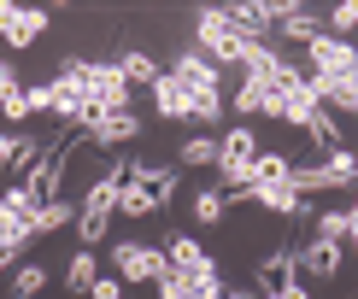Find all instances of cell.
Instances as JSON below:
<instances>
[{
  "label": "cell",
  "mask_w": 358,
  "mask_h": 299,
  "mask_svg": "<svg viewBox=\"0 0 358 299\" xmlns=\"http://www.w3.org/2000/svg\"><path fill=\"white\" fill-rule=\"evenodd\" d=\"M247 48H252V41L229 24L223 6H200V18H194V53H206L212 65H241Z\"/></svg>",
  "instance_id": "6da1fadb"
},
{
  "label": "cell",
  "mask_w": 358,
  "mask_h": 299,
  "mask_svg": "<svg viewBox=\"0 0 358 299\" xmlns=\"http://www.w3.org/2000/svg\"><path fill=\"white\" fill-rule=\"evenodd\" d=\"M252 159H259V136H252V124H235L217 136V182L223 194H241L252 182Z\"/></svg>",
  "instance_id": "7a4b0ae2"
},
{
  "label": "cell",
  "mask_w": 358,
  "mask_h": 299,
  "mask_svg": "<svg viewBox=\"0 0 358 299\" xmlns=\"http://www.w3.org/2000/svg\"><path fill=\"white\" fill-rule=\"evenodd\" d=\"M288 182L300 188L306 200H311V194H329V188H358V153H352V147H335L323 164H294Z\"/></svg>",
  "instance_id": "3957f363"
},
{
  "label": "cell",
  "mask_w": 358,
  "mask_h": 299,
  "mask_svg": "<svg viewBox=\"0 0 358 299\" xmlns=\"http://www.w3.org/2000/svg\"><path fill=\"white\" fill-rule=\"evenodd\" d=\"M48 94H53V117L65 129H77V117L88 106V59H59V71L48 77Z\"/></svg>",
  "instance_id": "277c9868"
},
{
  "label": "cell",
  "mask_w": 358,
  "mask_h": 299,
  "mask_svg": "<svg viewBox=\"0 0 358 299\" xmlns=\"http://www.w3.org/2000/svg\"><path fill=\"white\" fill-rule=\"evenodd\" d=\"M229 200H252V205H264V212H276V217H317V205H311L294 182H247L241 194H229Z\"/></svg>",
  "instance_id": "5b68a950"
},
{
  "label": "cell",
  "mask_w": 358,
  "mask_h": 299,
  "mask_svg": "<svg viewBox=\"0 0 358 299\" xmlns=\"http://www.w3.org/2000/svg\"><path fill=\"white\" fill-rule=\"evenodd\" d=\"M129 182L153 200V212H165L176 200V188H182V170L176 164H153V159H129Z\"/></svg>",
  "instance_id": "8992f818"
},
{
  "label": "cell",
  "mask_w": 358,
  "mask_h": 299,
  "mask_svg": "<svg viewBox=\"0 0 358 299\" xmlns=\"http://www.w3.org/2000/svg\"><path fill=\"white\" fill-rule=\"evenodd\" d=\"M306 59H311L306 71H317V77H358V48L341 41V36H329V29L306 48Z\"/></svg>",
  "instance_id": "52a82bcc"
},
{
  "label": "cell",
  "mask_w": 358,
  "mask_h": 299,
  "mask_svg": "<svg viewBox=\"0 0 358 299\" xmlns=\"http://www.w3.org/2000/svg\"><path fill=\"white\" fill-rule=\"evenodd\" d=\"M112 270H117V282H153L159 270H165V252L159 247H147V241H117L112 247Z\"/></svg>",
  "instance_id": "ba28073f"
},
{
  "label": "cell",
  "mask_w": 358,
  "mask_h": 299,
  "mask_svg": "<svg viewBox=\"0 0 358 299\" xmlns=\"http://www.w3.org/2000/svg\"><path fill=\"white\" fill-rule=\"evenodd\" d=\"M41 29H48V6H12V0H0V41L6 48H36Z\"/></svg>",
  "instance_id": "9c48e42d"
},
{
  "label": "cell",
  "mask_w": 358,
  "mask_h": 299,
  "mask_svg": "<svg viewBox=\"0 0 358 299\" xmlns=\"http://www.w3.org/2000/svg\"><path fill=\"white\" fill-rule=\"evenodd\" d=\"M252 282H259L252 293H264V299H282V293L294 288V282H300V264H294V252H288V247H271V252L259 258V276H252Z\"/></svg>",
  "instance_id": "30bf717a"
},
{
  "label": "cell",
  "mask_w": 358,
  "mask_h": 299,
  "mask_svg": "<svg viewBox=\"0 0 358 299\" xmlns=\"http://www.w3.org/2000/svg\"><path fill=\"white\" fill-rule=\"evenodd\" d=\"M18 188L36 200V212H41V205H53V200H65V194H59V188H65V153H41V164L24 176Z\"/></svg>",
  "instance_id": "8fae6325"
},
{
  "label": "cell",
  "mask_w": 358,
  "mask_h": 299,
  "mask_svg": "<svg viewBox=\"0 0 358 299\" xmlns=\"http://www.w3.org/2000/svg\"><path fill=\"white\" fill-rule=\"evenodd\" d=\"M88 100L106 106V112H129V82H124V71H117V65H94V59H88Z\"/></svg>",
  "instance_id": "7c38bea8"
},
{
  "label": "cell",
  "mask_w": 358,
  "mask_h": 299,
  "mask_svg": "<svg viewBox=\"0 0 358 299\" xmlns=\"http://www.w3.org/2000/svg\"><path fill=\"white\" fill-rule=\"evenodd\" d=\"M171 77L176 82H182L188 88V94H217V88H223V71L212 65V59H206V53H182V59H176V65H171Z\"/></svg>",
  "instance_id": "4fadbf2b"
},
{
  "label": "cell",
  "mask_w": 358,
  "mask_h": 299,
  "mask_svg": "<svg viewBox=\"0 0 358 299\" xmlns=\"http://www.w3.org/2000/svg\"><path fill=\"white\" fill-rule=\"evenodd\" d=\"M341 258H347V247H329V241H317V235L294 252L300 276H311V282H335V276H341Z\"/></svg>",
  "instance_id": "5bb4252c"
},
{
  "label": "cell",
  "mask_w": 358,
  "mask_h": 299,
  "mask_svg": "<svg viewBox=\"0 0 358 299\" xmlns=\"http://www.w3.org/2000/svg\"><path fill=\"white\" fill-rule=\"evenodd\" d=\"M147 94H153V112H159V117H171V124H188V106H194V94H188V88L171 77V71H159V82L147 88Z\"/></svg>",
  "instance_id": "9a60e30c"
},
{
  "label": "cell",
  "mask_w": 358,
  "mask_h": 299,
  "mask_svg": "<svg viewBox=\"0 0 358 299\" xmlns=\"http://www.w3.org/2000/svg\"><path fill=\"white\" fill-rule=\"evenodd\" d=\"M165 264H171V270H182V276H194V270L212 264V252L194 241V235H171V241H165Z\"/></svg>",
  "instance_id": "2e32d148"
},
{
  "label": "cell",
  "mask_w": 358,
  "mask_h": 299,
  "mask_svg": "<svg viewBox=\"0 0 358 299\" xmlns=\"http://www.w3.org/2000/svg\"><path fill=\"white\" fill-rule=\"evenodd\" d=\"M276 36H282V41H300V48H311V41L323 36V18H317L311 6H300V0H294V12L276 24Z\"/></svg>",
  "instance_id": "e0dca14e"
},
{
  "label": "cell",
  "mask_w": 358,
  "mask_h": 299,
  "mask_svg": "<svg viewBox=\"0 0 358 299\" xmlns=\"http://www.w3.org/2000/svg\"><path fill=\"white\" fill-rule=\"evenodd\" d=\"M271 100H276V88L264 77H241V88H235V112L241 117H271Z\"/></svg>",
  "instance_id": "ac0fdd59"
},
{
  "label": "cell",
  "mask_w": 358,
  "mask_h": 299,
  "mask_svg": "<svg viewBox=\"0 0 358 299\" xmlns=\"http://www.w3.org/2000/svg\"><path fill=\"white\" fill-rule=\"evenodd\" d=\"M136 136H141V117L136 112H112L88 141H94V147H124V141H136Z\"/></svg>",
  "instance_id": "d6986e66"
},
{
  "label": "cell",
  "mask_w": 358,
  "mask_h": 299,
  "mask_svg": "<svg viewBox=\"0 0 358 299\" xmlns=\"http://www.w3.org/2000/svg\"><path fill=\"white\" fill-rule=\"evenodd\" d=\"M94 282H100V258H94L88 247H77V252L65 258V288H71V293H88Z\"/></svg>",
  "instance_id": "ffe728a7"
},
{
  "label": "cell",
  "mask_w": 358,
  "mask_h": 299,
  "mask_svg": "<svg viewBox=\"0 0 358 299\" xmlns=\"http://www.w3.org/2000/svg\"><path fill=\"white\" fill-rule=\"evenodd\" d=\"M223 217H229V194L223 188H200L194 194V223H200V229H217Z\"/></svg>",
  "instance_id": "44dd1931"
},
{
  "label": "cell",
  "mask_w": 358,
  "mask_h": 299,
  "mask_svg": "<svg viewBox=\"0 0 358 299\" xmlns=\"http://www.w3.org/2000/svg\"><path fill=\"white\" fill-rule=\"evenodd\" d=\"M41 288H48V264H36V258L12 264V299H41Z\"/></svg>",
  "instance_id": "7402d4cb"
},
{
  "label": "cell",
  "mask_w": 358,
  "mask_h": 299,
  "mask_svg": "<svg viewBox=\"0 0 358 299\" xmlns=\"http://www.w3.org/2000/svg\"><path fill=\"white\" fill-rule=\"evenodd\" d=\"M294 159L276 153V147H259V159H252V182H288Z\"/></svg>",
  "instance_id": "603a6c76"
},
{
  "label": "cell",
  "mask_w": 358,
  "mask_h": 299,
  "mask_svg": "<svg viewBox=\"0 0 358 299\" xmlns=\"http://www.w3.org/2000/svg\"><path fill=\"white\" fill-rule=\"evenodd\" d=\"M29 241H36L29 217H18V212H6V205H0V247H6V252H24Z\"/></svg>",
  "instance_id": "cb8c5ba5"
},
{
  "label": "cell",
  "mask_w": 358,
  "mask_h": 299,
  "mask_svg": "<svg viewBox=\"0 0 358 299\" xmlns=\"http://www.w3.org/2000/svg\"><path fill=\"white\" fill-rule=\"evenodd\" d=\"M117 71H124L129 88H153V82H159V65H153L147 53H124V59H117Z\"/></svg>",
  "instance_id": "d4e9b609"
},
{
  "label": "cell",
  "mask_w": 358,
  "mask_h": 299,
  "mask_svg": "<svg viewBox=\"0 0 358 299\" xmlns=\"http://www.w3.org/2000/svg\"><path fill=\"white\" fill-rule=\"evenodd\" d=\"M176 159H182V164H194V170H206V164L217 170V136H188Z\"/></svg>",
  "instance_id": "484cf974"
},
{
  "label": "cell",
  "mask_w": 358,
  "mask_h": 299,
  "mask_svg": "<svg viewBox=\"0 0 358 299\" xmlns=\"http://www.w3.org/2000/svg\"><path fill=\"white\" fill-rule=\"evenodd\" d=\"M65 223H77V205H71V200H53V205H41V212H36L29 229H36V235H53V229H65Z\"/></svg>",
  "instance_id": "4316f807"
},
{
  "label": "cell",
  "mask_w": 358,
  "mask_h": 299,
  "mask_svg": "<svg viewBox=\"0 0 358 299\" xmlns=\"http://www.w3.org/2000/svg\"><path fill=\"white\" fill-rule=\"evenodd\" d=\"M106 229H112V217H106V212H83V205H77V241H83L88 252L106 241Z\"/></svg>",
  "instance_id": "83f0119b"
},
{
  "label": "cell",
  "mask_w": 358,
  "mask_h": 299,
  "mask_svg": "<svg viewBox=\"0 0 358 299\" xmlns=\"http://www.w3.org/2000/svg\"><path fill=\"white\" fill-rule=\"evenodd\" d=\"M311 223H317V241H329V247H347V235H352V217L347 212H317Z\"/></svg>",
  "instance_id": "f1b7e54d"
},
{
  "label": "cell",
  "mask_w": 358,
  "mask_h": 299,
  "mask_svg": "<svg viewBox=\"0 0 358 299\" xmlns=\"http://www.w3.org/2000/svg\"><path fill=\"white\" fill-rule=\"evenodd\" d=\"M306 136H311V141H317V147H323V153H335V147H341V124H335V117H329V112H317V117H311V124H306Z\"/></svg>",
  "instance_id": "f546056e"
},
{
  "label": "cell",
  "mask_w": 358,
  "mask_h": 299,
  "mask_svg": "<svg viewBox=\"0 0 358 299\" xmlns=\"http://www.w3.org/2000/svg\"><path fill=\"white\" fill-rule=\"evenodd\" d=\"M217 117H223V88H217V94H194V106H188V124H206V129H212Z\"/></svg>",
  "instance_id": "4dcf8cb0"
},
{
  "label": "cell",
  "mask_w": 358,
  "mask_h": 299,
  "mask_svg": "<svg viewBox=\"0 0 358 299\" xmlns=\"http://www.w3.org/2000/svg\"><path fill=\"white\" fill-rule=\"evenodd\" d=\"M352 29H358V0H341V6H329V36L352 41Z\"/></svg>",
  "instance_id": "1f68e13d"
},
{
  "label": "cell",
  "mask_w": 358,
  "mask_h": 299,
  "mask_svg": "<svg viewBox=\"0 0 358 299\" xmlns=\"http://www.w3.org/2000/svg\"><path fill=\"white\" fill-rule=\"evenodd\" d=\"M117 212H124V217H153V200H147L136 182H124V194H117Z\"/></svg>",
  "instance_id": "d6a6232c"
},
{
  "label": "cell",
  "mask_w": 358,
  "mask_h": 299,
  "mask_svg": "<svg viewBox=\"0 0 358 299\" xmlns=\"http://www.w3.org/2000/svg\"><path fill=\"white\" fill-rule=\"evenodd\" d=\"M24 100H29V117H36V112H53V94H48V82H29V88H24Z\"/></svg>",
  "instance_id": "836d02e7"
},
{
  "label": "cell",
  "mask_w": 358,
  "mask_h": 299,
  "mask_svg": "<svg viewBox=\"0 0 358 299\" xmlns=\"http://www.w3.org/2000/svg\"><path fill=\"white\" fill-rule=\"evenodd\" d=\"M0 117H12V124H24V117H29V100H24V88L0 100Z\"/></svg>",
  "instance_id": "e575fe53"
},
{
  "label": "cell",
  "mask_w": 358,
  "mask_h": 299,
  "mask_svg": "<svg viewBox=\"0 0 358 299\" xmlns=\"http://www.w3.org/2000/svg\"><path fill=\"white\" fill-rule=\"evenodd\" d=\"M88 299H129V293H124V282H117V276H100L94 288H88Z\"/></svg>",
  "instance_id": "d590c367"
},
{
  "label": "cell",
  "mask_w": 358,
  "mask_h": 299,
  "mask_svg": "<svg viewBox=\"0 0 358 299\" xmlns=\"http://www.w3.org/2000/svg\"><path fill=\"white\" fill-rule=\"evenodd\" d=\"M18 65H12V59H0V100H6V94H18Z\"/></svg>",
  "instance_id": "8d00e7d4"
},
{
  "label": "cell",
  "mask_w": 358,
  "mask_h": 299,
  "mask_svg": "<svg viewBox=\"0 0 358 299\" xmlns=\"http://www.w3.org/2000/svg\"><path fill=\"white\" fill-rule=\"evenodd\" d=\"M18 129H0V164H6V170H12V159H18Z\"/></svg>",
  "instance_id": "74e56055"
},
{
  "label": "cell",
  "mask_w": 358,
  "mask_h": 299,
  "mask_svg": "<svg viewBox=\"0 0 358 299\" xmlns=\"http://www.w3.org/2000/svg\"><path fill=\"white\" fill-rule=\"evenodd\" d=\"M12 258H18V252H6V247H0V276H12Z\"/></svg>",
  "instance_id": "f35d334b"
},
{
  "label": "cell",
  "mask_w": 358,
  "mask_h": 299,
  "mask_svg": "<svg viewBox=\"0 0 358 299\" xmlns=\"http://www.w3.org/2000/svg\"><path fill=\"white\" fill-rule=\"evenodd\" d=\"M282 299H311V293H306V282H294V288H288V293H282Z\"/></svg>",
  "instance_id": "ab89813d"
},
{
  "label": "cell",
  "mask_w": 358,
  "mask_h": 299,
  "mask_svg": "<svg viewBox=\"0 0 358 299\" xmlns=\"http://www.w3.org/2000/svg\"><path fill=\"white\" fill-rule=\"evenodd\" d=\"M347 217H352V235H347V247L358 252V212H347Z\"/></svg>",
  "instance_id": "60d3db41"
},
{
  "label": "cell",
  "mask_w": 358,
  "mask_h": 299,
  "mask_svg": "<svg viewBox=\"0 0 358 299\" xmlns=\"http://www.w3.org/2000/svg\"><path fill=\"white\" fill-rule=\"evenodd\" d=\"M229 299H264V293H252V288H229Z\"/></svg>",
  "instance_id": "b9f144b4"
},
{
  "label": "cell",
  "mask_w": 358,
  "mask_h": 299,
  "mask_svg": "<svg viewBox=\"0 0 358 299\" xmlns=\"http://www.w3.org/2000/svg\"><path fill=\"white\" fill-rule=\"evenodd\" d=\"M223 299H229V288H223Z\"/></svg>",
  "instance_id": "7bdbcfd3"
},
{
  "label": "cell",
  "mask_w": 358,
  "mask_h": 299,
  "mask_svg": "<svg viewBox=\"0 0 358 299\" xmlns=\"http://www.w3.org/2000/svg\"><path fill=\"white\" fill-rule=\"evenodd\" d=\"M352 117H358V112H352Z\"/></svg>",
  "instance_id": "ee69618b"
}]
</instances>
